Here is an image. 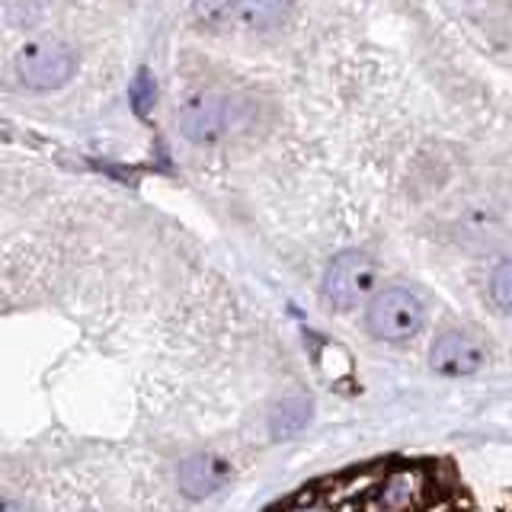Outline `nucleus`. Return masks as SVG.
Instances as JSON below:
<instances>
[{
	"label": "nucleus",
	"mask_w": 512,
	"mask_h": 512,
	"mask_svg": "<svg viewBox=\"0 0 512 512\" xmlns=\"http://www.w3.org/2000/svg\"><path fill=\"white\" fill-rule=\"evenodd\" d=\"M365 324L375 340L407 343L426 324V304L420 295L410 292V288L388 285V288H381V292H375L372 301H368Z\"/></svg>",
	"instance_id": "1"
},
{
	"label": "nucleus",
	"mask_w": 512,
	"mask_h": 512,
	"mask_svg": "<svg viewBox=\"0 0 512 512\" xmlns=\"http://www.w3.org/2000/svg\"><path fill=\"white\" fill-rule=\"evenodd\" d=\"M378 285V263L362 250L336 253L324 272V298L336 311H352L362 301L375 295Z\"/></svg>",
	"instance_id": "2"
},
{
	"label": "nucleus",
	"mask_w": 512,
	"mask_h": 512,
	"mask_svg": "<svg viewBox=\"0 0 512 512\" xmlns=\"http://www.w3.org/2000/svg\"><path fill=\"white\" fill-rule=\"evenodd\" d=\"M77 71V55L68 42L61 39H32L16 55V74H20L26 90H58Z\"/></svg>",
	"instance_id": "3"
},
{
	"label": "nucleus",
	"mask_w": 512,
	"mask_h": 512,
	"mask_svg": "<svg viewBox=\"0 0 512 512\" xmlns=\"http://www.w3.org/2000/svg\"><path fill=\"white\" fill-rule=\"evenodd\" d=\"M234 125V106L228 96L215 90L192 93L180 109V132L189 144H218Z\"/></svg>",
	"instance_id": "4"
},
{
	"label": "nucleus",
	"mask_w": 512,
	"mask_h": 512,
	"mask_svg": "<svg viewBox=\"0 0 512 512\" xmlns=\"http://www.w3.org/2000/svg\"><path fill=\"white\" fill-rule=\"evenodd\" d=\"M484 362V346L461 330L442 333L429 349V368L442 378H471L484 368Z\"/></svg>",
	"instance_id": "5"
},
{
	"label": "nucleus",
	"mask_w": 512,
	"mask_h": 512,
	"mask_svg": "<svg viewBox=\"0 0 512 512\" xmlns=\"http://www.w3.org/2000/svg\"><path fill=\"white\" fill-rule=\"evenodd\" d=\"M224 480H228V461L218 458V455H189L180 471H176V484H180V493L186 500H208V496H215Z\"/></svg>",
	"instance_id": "6"
},
{
	"label": "nucleus",
	"mask_w": 512,
	"mask_h": 512,
	"mask_svg": "<svg viewBox=\"0 0 512 512\" xmlns=\"http://www.w3.org/2000/svg\"><path fill=\"white\" fill-rule=\"evenodd\" d=\"M288 7H292V0H237L234 23L247 32H269L282 23Z\"/></svg>",
	"instance_id": "7"
},
{
	"label": "nucleus",
	"mask_w": 512,
	"mask_h": 512,
	"mask_svg": "<svg viewBox=\"0 0 512 512\" xmlns=\"http://www.w3.org/2000/svg\"><path fill=\"white\" fill-rule=\"evenodd\" d=\"M314 416V404L308 397H285L279 400L269 413V432L272 439H292L298 432L311 423Z\"/></svg>",
	"instance_id": "8"
},
{
	"label": "nucleus",
	"mask_w": 512,
	"mask_h": 512,
	"mask_svg": "<svg viewBox=\"0 0 512 512\" xmlns=\"http://www.w3.org/2000/svg\"><path fill=\"white\" fill-rule=\"evenodd\" d=\"M234 7L237 0H192V16L202 29L218 32L234 23Z\"/></svg>",
	"instance_id": "9"
},
{
	"label": "nucleus",
	"mask_w": 512,
	"mask_h": 512,
	"mask_svg": "<svg viewBox=\"0 0 512 512\" xmlns=\"http://www.w3.org/2000/svg\"><path fill=\"white\" fill-rule=\"evenodd\" d=\"M490 298L503 314H512V260H503L490 276Z\"/></svg>",
	"instance_id": "10"
},
{
	"label": "nucleus",
	"mask_w": 512,
	"mask_h": 512,
	"mask_svg": "<svg viewBox=\"0 0 512 512\" xmlns=\"http://www.w3.org/2000/svg\"><path fill=\"white\" fill-rule=\"evenodd\" d=\"M416 496V477L410 474H397L388 480V487L381 490V503L391 506V509H400V506H410Z\"/></svg>",
	"instance_id": "11"
},
{
	"label": "nucleus",
	"mask_w": 512,
	"mask_h": 512,
	"mask_svg": "<svg viewBox=\"0 0 512 512\" xmlns=\"http://www.w3.org/2000/svg\"><path fill=\"white\" fill-rule=\"evenodd\" d=\"M157 103V84H154V74L148 68H141L138 77H135V84H132V106L138 116H148V112L154 109Z\"/></svg>",
	"instance_id": "12"
},
{
	"label": "nucleus",
	"mask_w": 512,
	"mask_h": 512,
	"mask_svg": "<svg viewBox=\"0 0 512 512\" xmlns=\"http://www.w3.org/2000/svg\"><path fill=\"white\" fill-rule=\"evenodd\" d=\"M0 512H23V506H20V503H13V500H7V496H0Z\"/></svg>",
	"instance_id": "13"
}]
</instances>
